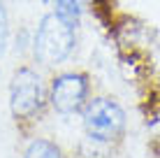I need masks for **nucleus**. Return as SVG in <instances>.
<instances>
[{
  "label": "nucleus",
  "mask_w": 160,
  "mask_h": 158,
  "mask_svg": "<svg viewBox=\"0 0 160 158\" xmlns=\"http://www.w3.org/2000/svg\"><path fill=\"white\" fill-rule=\"evenodd\" d=\"M77 28L79 26L68 21L58 12H47L37 21L32 30V44H30V58L40 68L53 70L63 65L77 49Z\"/></svg>",
  "instance_id": "obj_1"
},
{
  "label": "nucleus",
  "mask_w": 160,
  "mask_h": 158,
  "mask_svg": "<svg viewBox=\"0 0 160 158\" xmlns=\"http://www.w3.org/2000/svg\"><path fill=\"white\" fill-rule=\"evenodd\" d=\"M7 105L16 121H32L44 112V107L49 105L47 86L37 68L19 65L12 72V79L7 84Z\"/></svg>",
  "instance_id": "obj_2"
},
{
  "label": "nucleus",
  "mask_w": 160,
  "mask_h": 158,
  "mask_svg": "<svg viewBox=\"0 0 160 158\" xmlns=\"http://www.w3.org/2000/svg\"><path fill=\"white\" fill-rule=\"evenodd\" d=\"M81 126H84L86 140L95 144H112L123 137L128 116L114 98L98 95L91 98L81 110Z\"/></svg>",
  "instance_id": "obj_3"
},
{
  "label": "nucleus",
  "mask_w": 160,
  "mask_h": 158,
  "mask_svg": "<svg viewBox=\"0 0 160 158\" xmlns=\"http://www.w3.org/2000/svg\"><path fill=\"white\" fill-rule=\"evenodd\" d=\"M47 100H49V107L60 116L81 114L86 102L91 100V79H88V74L77 72V70L56 72L47 86Z\"/></svg>",
  "instance_id": "obj_4"
},
{
  "label": "nucleus",
  "mask_w": 160,
  "mask_h": 158,
  "mask_svg": "<svg viewBox=\"0 0 160 158\" xmlns=\"http://www.w3.org/2000/svg\"><path fill=\"white\" fill-rule=\"evenodd\" d=\"M21 158H65L63 149L49 137H32Z\"/></svg>",
  "instance_id": "obj_5"
},
{
  "label": "nucleus",
  "mask_w": 160,
  "mask_h": 158,
  "mask_svg": "<svg viewBox=\"0 0 160 158\" xmlns=\"http://www.w3.org/2000/svg\"><path fill=\"white\" fill-rule=\"evenodd\" d=\"M53 12H58L60 16L79 26L81 16L86 12V0H53Z\"/></svg>",
  "instance_id": "obj_6"
},
{
  "label": "nucleus",
  "mask_w": 160,
  "mask_h": 158,
  "mask_svg": "<svg viewBox=\"0 0 160 158\" xmlns=\"http://www.w3.org/2000/svg\"><path fill=\"white\" fill-rule=\"evenodd\" d=\"M9 44H12V26H9V12L5 3L0 0V58L7 54Z\"/></svg>",
  "instance_id": "obj_7"
},
{
  "label": "nucleus",
  "mask_w": 160,
  "mask_h": 158,
  "mask_svg": "<svg viewBox=\"0 0 160 158\" xmlns=\"http://www.w3.org/2000/svg\"><path fill=\"white\" fill-rule=\"evenodd\" d=\"M12 42H14V51L19 54V56H23V54H30V44H32V30H28V28H19Z\"/></svg>",
  "instance_id": "obj_8"
},
{
  "label": "nucleus",
  "mask_w": 160,
  "mask_h": 158,
  "mask_svg": "<svg viewBox=\"0 0 160 158\" xmlns=\"http://www.w3.org/2000/svg\"><path fill=\"white\" fill-rule=\"evenodd\" d=\"M42 5H53V0H42Z\"/></svg>",
  "instance_id": "obj_9"
},
{
  "label": "nucleus",
  "mask_w": 160,
  "mask_h": 158,
  "mask_svg": "<svg viewBox=\"0 0 160 158\" xmlns=\"http://www.w3.org/2000/svg\"><path fill=\"white\" fill-rule=\"evenodd\" d=\"M0 74H2V72H0Z\"/></svg>",
  "instance_id": "obj_10"
}]
</instances>
